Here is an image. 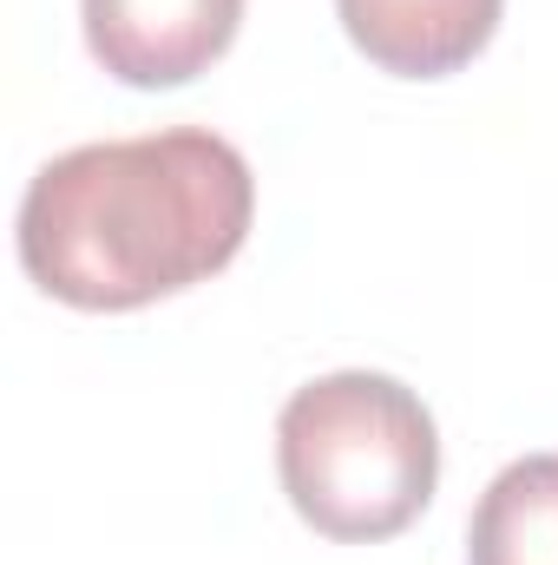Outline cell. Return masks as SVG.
Returning a JSON list of instances; mask_svg holds the SVG:
<instances>
[{"label": "cell", "instance_id": "5b68a950", "mask_svg": "<svg viewBox=\"0 0 558 565\" xmlns=\"http://www.w3.org/2000/svg\"><path fill=\"white\" fill-rule=\"evenodd\" d=\"M466 565H558V454L513 460L480 493Z\"/></svg>", "mask_w": 558, "mask_h": 565}, {"label": "cell", "instance_id": "3957f363", "mask_svg": "<svg viewBox=\"0 0 558 565\" xmlns=\"http://www.w3.org/2000/svg\"><path fill=\"white\" fill-rule=\"evenodd\" d=\"M79 20L112 79L184 86L230 53L244 0H79Z\"/></svg>", "mask_w": 558, "mask_h": 565}, {"label": "cell", "instance_id": "7a4b0ae2", "mask_svg": "<svg viewBox=\"0 0 558 565\" xmlns=\"http://www.w3.org/2000/svg\"><path fill=\"white\" fill-rule=\"evenodd\" d=\"M277 473L302 526L342 546L395 540L440 487V434L395 375L342 369L282 402Z\"/></svg>", "mask_w": 558, "mask_h": 565}, {"label": "cell", "instance_id": "6da1fadb", "mask_svg": "<svg viewBox=\"0 0 558 565\" xmlns=\"http://www.w3.org/2000/svg\"><path fill=\"white\" fill-rule=\"evenodd\" d=\"M257 217L244 151L171 126L60 151L20 198V264L73 309H144L217 277Z\"/></svg>", "mask_w": 558, "mask_h": 565}, {"label": "cell", "instance_id": "277c9868", "mask_svg": "<svg viewBox=\"0 0 558 565\" xmlns=\"http://www.w3.org/2000/svg\"><path fill=\"white\" fill-rule=\"evenodd\" d=\"M506 0H335L348 40L395 79H447L486 53Z\"/></svg>", "mask_w": 558, "mask_h": 565}]
</instances>
